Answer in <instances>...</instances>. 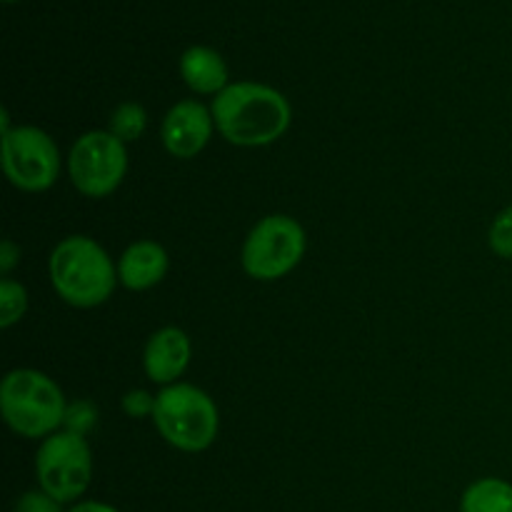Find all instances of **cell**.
I'll return each instance as SVG.
<instances>
[{
    "label": "cell",
    "instance_id": "obj_1",
    "mask_svg": "<svg viewBox=\"0 0 512 512\" xmlns=\"http://www.w3.org/2000/svg\"><path fill=\"white\" fill-rule=\"evenodd\" d=\"M215 128L228 143L260 148L283 138L293 120V108L280 90L263 83H230L213 98Z\"/></svg>",
    "mask_w": 512,
    "mask_h": 512
},
{
    "label": "cell",
    "instance_id": "obj_2",
    "mask_svg": "<svg viewBox=\"0 0 512 512\" xmlns=\"http://www.w3.org/2000/svg\"><path fill=\"white\" fill-rule=\"evenodd\" d=\"M50 283L73 308H98L113 295L118 268L88 235H68L50 253Z\"/></svg>",
    "mask_w": 512,
    "mask_h": 512
},
{
    "label": "cell",
    "instance_id": "obj_3",
    "mask_svg": "<svg viewBox=\"0 0 512 512\" xmlns=\"http://www.w3.org/2000/svg\"><path fill=\"white\" fill-rule=\"evenodd\" d=\"M0 410L10 430L38 440L58 433L65 423V395L53 378L40 370H10L0 385Z\"/></svg>",
    "mask_w": 512,
    "mask_h": 512
},
{
    "label": "cell",
    "instance_id": "obj_4",
    "mask_svg": "<svg viewBox=\"0 0 512 512\" xmlns=\"http://www.w3.org/2000/svg\"><path fill=\"white\" fill-rule=\"evenodd\" d=\"M153 423L173 448L200 453L218 438V408L213 398L188 383H175L155 395Z\"/></svg>",
    "mask_w": 512,
    "mask_h": 512
},
{
    "label": "cell",
    "instance_id": "obj_5",
    "mask_svg": "<svg viewBox=\"0 0 512 512\" xmlns=\"http://www.w3.org/2000/svg\"><path fill=\"white\" fill-rule=\"evenodd\" d=\"M305 255V230L288 215H268L245 238L240 263L255 280H278L293 273Z\"/></svg>",
    "mask_w": 512,
    "mask_h": 512
},
{
    "label": "cell",
    "instance_id": "obj_6",
    "mask_svg": "<svg viewBox=\"0 0 512 512\" xmlns=\"http://www.w3.org/2000/svg\"><path fill=\"white\" fill-rule=\"evenodd\" d=\"M35 475L43 493L58 503H73L88 490L93 478V455L83 435L58 430L40 443Z\"/></svg>",
    "mask_w": 512,
    "mask_h": 512
},
{
    "label": "cell",
    "instance_id": "obj_7",
    "mask_svg": "<svg viewBox=\"0 0 512 512\" xmlns=\"http://www.w3.org/2000/svg\"><path fill=\"white\" fill-rule=\"evenodd\" d=\"M70 180L88 198L115 193L128 170V150L110 130H90L80 135L68 155Z\"/></svg>",
    "mask_w": 512,
    "mask_h": 512
},
{
    "label": "cell",
    "instance_id": "obj_8",
    "mask_svg": "<svg viewBox=\"0 0 512 512\" xmlns=\"http://www.w3.org/2000/svg\"><path fill=\"white\" fill-rule=\"evenodd\" d=\"M5 178L25 193H43L58 180L60 153L45 130L33 125L3 133Z\"/></svg>",
    "mask_w": 512,
    "mask_h": 512
},
{
    "label": "cell",
    "instance_id": "obj_9",
    "mask_svg": "<svg viewBox=\"0 0 512 512\" xmlns=\"http://www.w3.org/2000/svg\"><path fill=\"white\" fill-rule=\"evenodd\" d=\"M213 113L200 100H180L168 110L160 128L165 150L180 160L195 158L213 138Z\"/></svg>",
    "mask_w": 512,
    "mask_h": 512
},
{
    "label": "cell",
    "instance_id": "obj_10",
    "mask_svg": "<svg viewBox=\"0 0 512 512\" xmlns=\"http://www.w3.org/2000/svg\"><path fill=\"white\" fill-rule=\"evenodd\" d=\"M190 363V340L180 328H160L150 335L143 353V368L153 383L175 385Z\"/></svg>",
    "mask_w": 512,
    "mask_h": 512
},
{
    "label": "cell",
    "instance_id": "obj_11",
    "mask_svg": "<svg viewBox=\"0 0 512 512\" xmlns=\"http://www.w3.org/2000/svg\"><path fill=\"white\" fill-rule=\"evenodd\" d=\"M168 273V253L155 240H138L120 255L118 280L128 290H148Z\"/></svg>",
    "mask_w": 512,
    "mask_h": 512
},
{
    "label": "cell",
    "instance_id": "obj_12",
    "mask_svg": "<svg viewBox=\"0 0 512 512\" xmlns=\"http://www.w3.org/2000/svg\"><path fill=\"white\" fill-rule=\"evenodd\" d=\"M180 78L193 93L218 95L228 88V65L218 50L193 45L180 55Z\"/></svg>",
    "mask_w": 512,
    "mask_h": 512
},
{
    "label": "cell",
    "instance_id": "obj_13",
    "mask_svg": "<svg viewBox=\"0 0 512 512\" xmlns=\"http://www.w3.org/2000/svg\"><path fill=\"white\" fill-rule=\"evenodd\" d=\"M460 512H512V485L500 478H483L465 490Z\"/></svg>",
    "mask_w": 512,
    "mask_h": 512
},
{
    "label": "cell",
    "instance_id": "obj_14",
    "mask_svg": "<svg viewBox=\"0 0 512 512\" xmlns=\"http://www.w3.org/2000/svg\"><path fill=\"white\" fill-rule=\"evenodd\" d=\"M145 125H148V115H145L143 105L123 103L115 108L113 118H110V133L123 143H133L143 135Z\"/></svg>",
    "mask_w": 512,
    "mask_h": 512
},
{
    "label": "cell",
    "instance_id": "obj_15",
    "mask_svg": "<svg viewBox=\"0 0 512 512\" xmlns=\"http://www.w3.org/2000/svg\"><path fill=\"white\" fill-rule=\"evenodd\" d=\"M28 308V293L15 280L3 278L0 280V328H10L18 323Z\"/></svg>",
    "mask_w": 512,
    "mask_h": 512
},
{
    "label": "cell",
    "instance_id": "obj_16",
    "mask_svg": "<svg viewBox=\"0 0 512 512\" xmlns=\"http://www.w3.org/2000/svg\"><path fill=\"white\" fill-rule=\"evenodd\" d=\"M488 240L495 255L512 260V205H508V208L493 220Z\"/></svg>",
    "mask_w": 512,
    "mask_h": 512
},
{
    "label": "cell",
    "instance_id": "obj_17",
    "mask_svg": "<svg viewBox=\"0 0 512 512\" xmlns=\"http://www.w3.org/2000/svg\"><path fill=\"white\" fill-rule=\"evenodd\" d=\"M95 423H98V410H95V405L88 403V400H80V403L68 405V410H65L63 425L68 433L83 435L85 438V433L93 430Z\"/></svg>",
    "mask_w": 512,
    "mask_h": 512
},
{
    "label": "cell",
    "instance_id": "obj_18",
    "mask_svg": "<svg viewBox=\"0 0 512 512\" xmlns=\"http://www.w3.org/2000/svg\"><path fill=\"white\" fill-rule=\"evenodd\" d=\"M60 505L63 503L50 498V495L43 493V490H33V493H25L23 498L15 503L13 512H63L60 510Z\"/></svg>",
    "mask_w": 512,
    "mask_h": 512
},
{
    "label": "cell",
    "instance_id": "obj_19",
    "mask_svg": "<svg viewBox=\"0 0 512 512\" xmlns=\"http://www.w3.org/2000/svg\"><path fill=\"white\" fill-rule=\"evenodd\" d=\"M123 410L130 418H143V415H150V418H153L155 395L145 393V390H130L123 398Z\"/></svg>",
    "mask_w": 512,
    "mask_h": 512
},
{
    "label": "cell",
    "instance_id": "obj_20",
    "mask_svg": "<svg viewBox=\"0 0 512 512\" xmlns=\"http://www.w3.org/2000/svg\"><path fill=\"white\" fill-rule=\"evenodd\" d=\"M18 263H20V248L13 243V240H3V245H0V270H3V275H8Z\"/></svg>",
    "mask_w": 512,
    "mask_h": 512
},
{
    "label": "cell",
    "instance_id": "obj_21",
    "mask_svg": "<svg viewBox=\"0 0 512 512\" xmlns=\"http://www.w3.org/2000/svg\"><path fill=\"white\" fill-rule=\"evenodd\" d=\"M68 512H120V510H115L113 505H105V503H95V500H88V503L75 505V508H70Z\"/></svg>",
    "mask_w": 512,
    "mask_h": 512
},
{
    "label": "cell",
    "instance_id": "obj_22",
    "mask_svg": "<svg viewBox=\"0 0 512 512\" xmlns=\"http://www.w3.org/2000/svg\"><path fill=\"white\" fill-rule=\"evenodd\" d=\"M5 3H15V0H5Z\"/></svg>",
    "mask_w": 512,
    "mask_h": 512
}]
</instances>
